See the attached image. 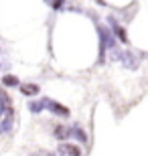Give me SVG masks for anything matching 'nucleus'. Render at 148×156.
<instances>
[{
    "label": "nucleus",
    "mask_w": 148,
    "mask_h": 156,
    "mask_svg": "<svg viewBox=\"0 0 148 156\" xmlns=\"http://www.w3.org/2000/svg\"><path fill=\"white\" fill-rule=\"evenodd\" d=\"M97 35H99V63H103L106 61V51L108 49H114L116 45H118V41H116L114 33L110 29H106V27H97Z\"/></svg>",
    "instance_id": "obj_1"
},
{
    "label": "nucleus",
    "mask_w": 148,
    "mask_h": 156,
    "mask_svg": "<svg viewBox=\"0 0 148 156\" xmlns=\"http://www.w3.org/2000/svg\"><path fill=\"white\" fill-rule=\"evenodd\" d=\"M43 101H45V110H49L51 114H55V116H59V118H69L71 116L69 108H65L63 104H59V101H55V99L43 98Z\"/></svg>",
    "instance_id": "obj_2"
},
{
    "label": "nucleus",
    "mask_w": 148,
    "mask_h": 156,
    "mask_svg": "<svg viewBox=\"0 0 148 156\" xmlns=\"http://www.w3.org/2000/svg\"><path fill=\"white\" fill-rule=\"evenodd\" d=\"M108 23H110V29H112V33H114V37H116V41H120V43H128V35H126V30H124V27L120 24V20L116 16H108Z\"/></svg>",
    "instance_id": "obj_3"
},
{
    "label": "nucleus",
    "mask_w": 148,
    "mask_h": 156,
    "mask_svg": "<svg viewBox=\"0 0 148 156\" xmlns=\"http://www.w3.org/2000/svg\"><path fill=\"white\" fill-rule=\"evenodd\" d=\"M14 126V110L10 108H6L4 110V116L0 118V134H8Z\"/></svg>",
    "instance_id": "obj_4"
},
{
    "label": "nucleus",
    "mask_w": 148,
    "mask_h": 156,
    "mask_svg": "<svg viewBox=\"0 0 148 156\" xmlns=\"http://www.w3.org/2000/svg\"><path fill=\"white\" fill-rule=\"evenodd\" d=\"M57 154L59 156H81V148L75 144H69V142H61L57 146Z\"/></svg>",
    "instance_id": "obj_5"
},
{
    "label": "nucleus",
    "mask_w": 148,
    "mask_h": 156,
    "mask_svg": "<svg viewBox=\"0 0 148 156\" xmlns=\"http://www.w3.org/2000/svg\"><path fill=\"white\" fill-rule=\"evenodd\" d=\"M53 136H55V140H59V142L69 140L71 138V126H67V124H57V126L53 128Z\"/></svg>",
    "instance_id": "obj_6"
},
{
    "label": "nucleus",
    "mask_w": 148,
    "mask_h": 156,
    "mask_svg": "<svg viewBox=\"0 0 148 156\" xmlns=\"http://www.w3.org/2000/svg\"><path fill=\"white\" fill-rule=\"evenodd\" d=\"M122 63H124V67H128V69H138V65H140V57H138L134 51H124V59H122Z\"/></svg>",
    "instance_id": "obj_7"
},
{
    "label": "nucleus",
    "mask_w": 148,
    "mask_h": 156,
    "mask_svg": "<svg viewBox=\"0 0 148 156\" xmlns=\"http://www.w3.org/2000/svg\"><path fill=\"white\" fill-rule=\"evenodd\" d=\"M71 138H75L79 144H87V132L81 128V124H71Z\"/></svg>",
    "instance_id": "obj_8"
},
{
    "label": "nucleus",
    "mask_w": 148,
    "mask_h": 156,
    "mask_svg": "<svg viewBox=\"0 0 148 156\" xmlns=\"http://www.w3.org/2000/svg\"><path fill=\"white\" fill-rule=\"evenodd\" d=\"M18 91L23 93V95H27V98H33V95H39L41 87L37 85V83H20V85L16 87Z\"/></svg>",
    "instance_id": "obj_9"
},
{
    "label": "nucleus",
    "mask_w": 148,
    "mask_h": 156,
    "mask_svg": "<svg viewBox=\"0 0 148 156\" xmlns=\"http://www.w3.org/2000/svg\"><path fill=\"white\" fill-rule=\"evenodd\" d=\"M10 104H12L10 95H8L4 89H0V118L4 116V110H6V108H10Z\"/></svg>",
    "instance_id": "obj_10"
},
{
    "label": "nucleus",
    "mask_w": 148,
    "mask_h": 156,
    "mask_svg": "<svg viewBox=\"0 0 148 156\" xmlns=\"http://www.w3.org/2000/svg\"><path fill=\"white\" fill-rule=\"evenodd\" d=\"M2 85L4 87H18L20 85V79H18L16 75H12V73H6V75L2 77Z\"/></svg>",
    "instance_id": "obj_11"
},
{
    "label": "nucleus",
    "mask_w": 148,
    "mask_h": 156,
    "mask_svg": "<svg viewBox=\"0 0 148 156\" xmlns=\"http://www.w3.org/2000/svg\"><path fill=\"white\" fill-rule=\"evenodd\" d=\"M45 110V101L43 99H31L29 101V112L31 114H41Z\"/></svg>",
    "instance_id": "obj_12"
},
{
    "label": "nucleus",
    "mask_w": 148,
    "mask_h": 156,
    "mask_svg": "<svg viewBox=\"0 0 148 156\" xmlns=\"http://www.w3.org/2000/svg\"><path fill=\"white\" fill-rule=\"evenodd\" d=\"M110 51H112V59H114V61H122V59H124V49H120L118 45H116L114 49H110Z\"/></svg>",
    "instance_id": "obj_13"
},
{
    "label": "nucleus",
    "mask_w": 148,
    "mask_h": 156,
    "mask_svg": "<svg viewBox=\"0 0 148 156\" xmlns=\"http://www.w3.org/2000/svg\"><path fill=\"white\" fill-rule=\"evenodd\" d=\"M45 2L51 6L53 10H61L63 6H65V2H67V0H45Z\"/></svg>",
    "instance_id": "obj_14"
},
{
    "label": "nucleus",
    "mask_w": 148,
    "mask_h": 156,
    "mask_svg": "<svg viewBox=\"0 0 148 156\" xmlns=\"http://www.w3.org/2000/svg\"><path fill=\"white\" fill-rule=\"evenodd\" d=\"M33 156H57L55 152H49V150H39V152H34Z\"/></svg>",
    "instance_id": "obj_15"
}]
</instances>
